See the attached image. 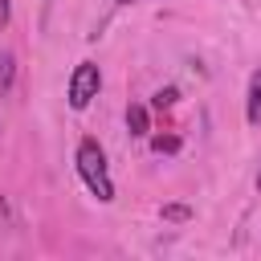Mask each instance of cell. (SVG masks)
<instances>
[{"mask_svg":"<svg viewBox=\"0 0 261 261\" xmlns=\"http://www.w3.org/2000/svg\"><path fill=\"white\" fill-rule=\"evenodd\" d=\"M73 163H77V175H82V184L90 188V196H94L98 204H110V200H114V179H110L102 143L86 135V139L77 143V151H73Z\"/></svg>","mask_w":261,"mask_h":261,"instance_id":"6da1fadb","label":"cell"},{"mask_svg":"<svg viewBox=\"0 0 261 261\" xmlns=\"http://www.w3.org/2000/svg\"><path fill=\"white\" fill-rule=\"evenodd\" d=\"M98 90H102V69H98L94 61H77L73 73H69V86H65L69 106H73V110H86V106L98 98Z\"/></svg>","mask_w":261,"mask_h":261,"instance_id":"7a4b0ae2","label":"cell"},{"mask_svg":"<svg viewBox=\"0 0 261 261\" xmlns=\"http://www.w3.org/2000/svg\"><path fill=\"white\" fill-rule=\"evenodd\" d=\"M245 118L257 126L261 122V69H253V77H249V98H245Z\"/></svg>","mask_w":261,"mask_h":261,"instance_id":"3957f363","label":"cell"},{"mask_svg":"<svg viewBox=\"0 0 261 261\" xmlns=\"http://www.w3.org/2000/svg\"><path fill=\"white\" fill-rule=\"evenodd\" d=\"M126 126H130V135H147V130H151V114H147V106L130 102V106H126Z\"/></svg>","mask_w":261,"mask_h":261,"instance_id":"277c9868","label":"cell"},{"mask_svg":"<svg viewBox=\"0 0 261 261\" xmlns=\"http://www.w3.org/2000/svg\"><path fill=\"white\" fill-rule=\"evenodd\" d=\"M16 82V57L12 53H0V94H8Z\"/></svg>","mask_w":261,"mask_h":261,"instance_id":"5b68a950","label":"cell"},{"mask_svg":"<svg viewBox=\"0 0 261 261\" xmlns=\"http://www.w3.org/2000/svg\"><path fill=\"white\" fill-rule=\"evenodd\" d=\"M175 98H179V94L167 86V90H159V94L151 98V106H155V110H171V106H175Z\"/></svg>","mask_w":261,"mask_h":261,"instance_id":"8992f818","label":"cell"},{"mask_svg":"<svg viewBox=\"0 0 261 261\" xmlns=\"http://www.w3.org/2000/svg\"><path fill=\"white\" fill-rule=\"evenodd\" d=\"M151 147H155L159 155H163V151H179V139H175V135H155Z\"/></svg>","mask_w":261,"mask_h":261,"instance_id":"52a82bcc","label":"cell"},{"mask_svg":"<svg viewBox=\"0 0 261 261\" xmlns=\"http://www.w3.org/2000/svg\"><path fill=\"white\" fill-rule=\"evenodd\" d=\"M163 220H192V208L188 204H167L163 208Z\"/></svg>","mask_w":261,"mask_h":261,"instance_id":"ba28073f","label":"cell"},{"mask_svg":"<svg viewBox=\"0 0 261 261\" xmlns=\"http://www.w3.org/2000/svg\"><path fill=\"white\" fill-rule=\"evenodd\" d=\"M8 16H12V4H8V0H0V29L8 24Z\"/></svg>","mask_w":261,"mask_h":261,"instance_id":"9c48e42d","label":"cell"},{"mask_svg":"<svg viewBox=\"0 0 261 261\" xmlns=\"http://www.w3.org/2000/svg\"><path fill=\"white\" fill-rule=\"evenodd\" d=\"M118 4H139V0H118Z\"/></svg>","mask_w":261,"mask_h":261,"instance_id":"30bf717a","label":"cell"},{"mask_svg":"<svg viewBox=\"0 0 261 261\" xmlns=\"http://www.w3.org/2000/svg\"><path fill=\"white\" fill-rule=\"evenodd\" d=\"M257 188H261V171H257Z\"/></svg>","mask_w":261,"mask_h":261,"instance_id":"8fae6325","label":"cell"}]
</instances>
